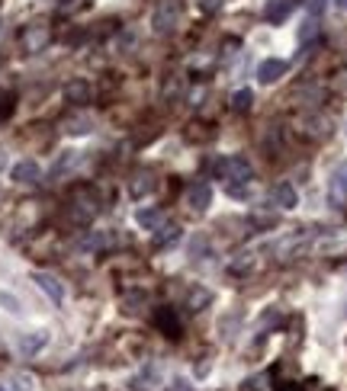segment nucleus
Here are the masks:
<instances>
[{
    "mask_svg": "<svg viewBox=\"0 0 347 391\" xmlns=\"http://www.w3.org/2000/svg\"><path fill=\"white\" fill-rule=\"evenodd\" d=\"M251 106H254V93H251V90H238L232 97V109H235V113H248Z\"/></svg>",
    "mask_w": 347,
    "mask_h": 391,
    "instance_id": "obj_20",
    "label": "nucleus"
},
{
    "mask_svg": "<svg viewBox=\"0 0 347 391\" xmlns=\"http://www.w3.org/2000/svg\"><path fill=\"white\" fill-rule=\"evenodd\" d=\"M13 106H16V97H13V93H0V122L13 116Z\"/></svg>",
    "mask_w": 347,
    "mask_h": 391,
    "instance_id": "obj_22",
    "label": "nucleus"
},
{
    "mask_svg": "<svg viewBox=\"0 0 347 391\" xmlns=\"http://www.w3.org/2000/svg\"><path fill=\"white\" fill-rule=\"evenodd\" d=\"M77 164H81V151H65V154H61V160L52 167V177L58 180V177H65L68 170H74Z\"/></svg>",
    "mask_w": 347,
    "mask_h": 391,
    "instance_id": "obj_16",
    "label": "nucleus"
},
{
    "mask_svg": "<svg viewBox=\"0 0 347 391\" xmlns=\"http://www.w3.org/2000/svg\"><path fill=\"white\" fill-rule=\"evenodd\" d=\"M338 7H341V10H347V0H338Z\"/></svg>",
    "mask_w": 347,
    "mask_h": 391,
    "instance_id": "obj_30",
    "label": "nucleus"
},
{
    "mask_svg": "<svg viewBox=\"0 0 347 391\" xmlns=\"http://www.w3.org/2000/svg\"><path fill=\"white\" fill-rule=\"evenodd\" d=\"M206 301H209V292H206V289H197V292L190 295V305H193V311H203L199 305H206Z\"/></svg>",
    "mask_w": 347,
    "mask_h": 391,
    "instance_id": "obj_24",
    "label": "nucleus"
},
{
    "mask_svg": "<svg viewBox=\"0 0 347 391\" xmlns=\"http://www.w3.org/2000/svg\"><path fill=\"white\" fill-rule=\"evenodd\" d=\"M0 301H4V305H7V308H10V311H20V305H16V301H13V299H10V295H0Z\"/></svg>",
    "mask_w": 347,
    "mask_h": 391,
    "instance_id": "obj_27",
    "label": "nucleus"
},
{
    "mask_svg": "<svg viewBox=\"0 0 347 391\" xmlns=\"http://www.w3.org/2000/svg\"><path fill=\"white\" fill-rule=\"evenodd\" d=\"M322 10H325V0H309V13L312 16H318Z\"/></svg>",
    "mask_w": 347,
    "mask_h": 391,
    "instance_id": "obj_26",
    "label": "nucleus"
},
{
    "mask_svg": "<svg viewBox=\"0 0 347 391\" xmlns=\"http://www.w3.org/2000/svg\"><path fill=\"white\" fill-rule=\"evenodd\" d=\"M87 7H91V0H65L61 13H77V10H87Z\"/></svg>",
    "mask_w": 347,
    "mask_h": 391,
    "instance_id": "obj_23",
    "label": "nucleus"
},
{
    "mask_svg": "<svg viewBox=\"0 0 347 391\" xmlns=\"http://www.w3.org/2000/svg\"><path fill=\"white\" fill-rule=\"evenodd\" d=\"M0 391H4V385H0Z\"/></svg>",
    "mask_w": 347,
    "mask_h": 391,
    "instance_id": "obj_32",
    "label": "nucleus"
},
{
    "mask_svg": "<svg viewBox=\"0 0 347 391\" xmlns=\"http://www.w3.org/2000/svg\"><path fill=\"white\" fill-rule=\"evenodd\" d=\"M332 199L347 203V164H338V170L332 173Z\"/></svg>",
    "mask_w": 347,
    "mask_h": 391,
    "instance_id": "obj_11",
    "label": "nucleus"
},
{
    "mask_svg": "<svg viewBox=\"0 0 347 391\" xmlns=\"http://www.w3.org/2000/svg\"><path fill=\"white\" fill-rule=\"evenodd\" d=\"M110 244H113V234L110 231H93L81 241V247L84 250H103V247H110Z\"/></svg>",
    "mask_w": 347,
    "mask_h": 391,
    "instance_id": "obj_19",
    "label": "nucleus"
},
{
    "mask_svg": "<svg viewBox=\"0 0 347 391\" xmlns=\"http://www.w3.org/2000/svg\"><path fill=\"white\" fill-rule=\"evenodd\" d=\"M177 16H181V4L177 0H161L155 16H151V26H155L158 36H164V32H171L177 26Z\"/></svg>",
    "mask_w": 347,
    "mask_h": 391,
    "instance_id": "obj_2",
    "label": "nucleus"
},
{
    "mask_svg": "<svg viewBox=\"0 0 347 391\" xmlns=\"http://www.w3.org/2000/svg\"><path fill=\"white\" fill-rule=\"evenodd\" d=\"M0 167H4V160H0Z\"/></svg>",
    "mask_w": 347,
    "mask_h": 391,
    "instance_id": "obj_31",
    "label": "nucleus"
},
{
    "mask_svg": "<svg viewBox=\"0 0 347 391\" xmlns=\"http://www.w3.org/2000/svg\"><path fill=\"white\" fill-rule=\"evenodd\" d=\"M65 132H71V135H87L91 132V119H68L65 122Z\"/></svg>",
    "mask_w": 347,
    "mask_h": 391,
    "instance_id": "obj_21",
    "label": "nucleus"
},
{
    "mask_svg": "<svg viewBox=\"0 0 347 391\" xmlns=\"http://www.w3.org/2000/svg\"><path fill=\"white\" fill-rule=\"evenodd\" d=\"M293 391H299V388H293Z\"/></svg>",
    "mask_w": 347,
    "mask_h": 391,
    "instance_id": "obj_33",
    "label": "nucleus"
},
{
    "mask_svg": "<svg viewBox=\"0 0 347 391\" xmlns=\"http://www.w3.org/2000/svg\"><path fill=\"white\" fill-rule=\"evenodd\" d=\"M46 343H48V334L46 331H32V334H23V337H20V350H23L26 356L39 353Z\"/></svg>",
    "mask_w": 347,
    "mask_h": 391,
    "instance_id": "obj_14",
    "label": "nucleus"
},
{
    "mask_svg": "<svg viewBox=\"0 0 347 391\" xmlns=\"http://www.w3.org/2000/svg\"><path fill=\"white\" fill-rule=\"evenodd\" d=\"M23 46H26V52H42L48 46V26H42V23L30 26L23 32Z\"/></svg>",
    "mask_w": 347,
    "mask_h": 391,
    "instance_id": "obj_7",
    "label": "nucleus"
},
{
    "mask_svg": "<svg viewBox=\"0 0 347 391\" xmlns=\"http://www.w3.org/2000/svg\"><path fill=\"white\" fill-rule=\"evenodd\" d=\"M187 203H190V209H193V212H206V209H209V203H212V189H209V183H197V186L190 189Z\"/></svg>",
    "mask_w": 347,
    "mask_h": 391,
    "instance_id": "obj_9",
    "label": "nucleus"
},
{
    "mask_svg": "<svg viewBox=\"0 0 347 391\" xmlns=\"http://www.w3.org/2000/svg\"><path fill=\"white\" fill-rule=\"evenodd\" d=\"M30 388H32V385H30V378L23 376V378H20V385H16V391H30Z\"/></svg>",
    "mask_w": 347,
    "mask_h": 391,
    "instance_id": "obj_28",
    "label": "nucleus"
},
{
    "mask_svg": "<svg viewBox=\"0 0 347 391\" xmlns=\"http://www.w3.org/2000/svg\"><path fill=\"white\" fill-rule=\"evenodd\" d=\"M136 221L151 231V228H161V225H164V212H161V209H138L136 212Z\"/></svg>",
    "mask_w": 347,
    "mask_h": 391,
    "instance_id": "obj_17",
    "label": "nucleus"
},
{
    "mask_svg": "<svg viewBox=\"0 0 347 391\" xmlns=\"http://www.w3.org/2000/svg\"><path fill=\"white\" fill-rule=\"evenodd\" d=\"M287 61L283 58H267V61H261V68H257V81L261 83H277L280 77L287 74Z\"/></svg>",
    "mask_w": 347,
    "mask_h": 391,
    "instance_id": "obj_5",
    "label": "nucleus"
},
{
    "mask_svg": "<svg viewBox=\"0 0 347 391\" xmlns=\"http://www.w3.org/2000/svg\"><path fill=\"white\" fill-rule=\"evenodd\" d=\"M312 36H315V23H312V20H309V23L302 26V32H299V39H302V42H306V39H312Z\"/></svg>",
    "mask_w": 347,
    "mask_h": 391,
    "instance_id": "obj_25",
    "label": "nucleus"
},
{
    "mask_svg": "<svg viewBox=\"0 0 347 391\" xmlns=\"http://www.w3.org/2000/svg\"><path fill=\"white\" fill-rule=\"evenodd\" d=\"M32 282H36V286L42 289V292H46L48 299L55 301V305H61V299H65V286H61L52 273H39L36 270V273H32Z\"/></svg>",
    "mask_w": 347,
    "mask_h": 391,
    "instance_id": "obj_4",
    "label": "nucleus"
},
{
    "mask_svg": "<svg viewBox=\"0 0 347 391\" xmlns=\"http://www.w3.org/2000/svg\"><path fill=\"white\" fill-rule=\"evenodd\" d=\"M289 10H293V4H289V0H270V4H267V10H264V20L277 26V23H283V20L289 16Z\"/></svg>",
    "mask_w": 347,
    "mask_h": 391,
    "instance_id": "obj_12",
    "label": "nucleus"
},
{
    "mask_svg": "<svg viewBox=\"0 0 347 391\" xmlns=\"http://www.w3.org/2000/svg\"><path fill=\"white\" fill-rule=\"evenodd\" d=\"M203 7L206 10H216V7H219V0H203Z\"/></svg>",
    "mask_w": 347,
    "mask_h": 391,
    "instance_id": "obj_29",
    "label": "nucleus"
},
{
    "mask_svg": "<svg viewBox=\"0 0 347 391\" xmlns=\"http://www.w3.org/2000/svg\"><path fill=\"white\" fill-rule=\"evenodd\" d=\"M151 189H155V177H151L148 170H138L136 177H132V183H129V193L136 196V199H142V196H148Z\"/></svg>",
    "mask_w": 347,
    "mask_h": 391,
    "instance_id": "obj_13",
    "label": "nucleus"
},
{
    "mask_svg": "<svg viewBox=\"0 0 347 391\" xmlns=\"http://www.w3.org/2000/svg\"><path fill=\"white\" fill-rule=\"evenodd\" d=\"M155 324H158L161 331H164V337H181V321H177V315H174L171 308H158V315H155Z\"/></svg>",
    "mask_w": 347,
    "mask_h": 391,
    "instance_id": "obj_10",
    "label": "nucleus"
},
{
    "mask_svg": "<svg viewBox=\"0 0 347 391\" xmlns=\"http://www.w3.org/2000/svg\"><path fill=\"white\" fill-rule=\"evenodd\" d=\"M270 205H277V209H296L299 205V196H296V189L289 186V183H277V186L270 189Z\"/></svg>",
    "mask_w": 347,
    "mask_h": 391,
    "instance_id": "obj_6",
    "label": "nucleus"
},
{
    "mask_svg": "<svg viewBox=\"0 0 347 391\" xmlns=\"http://www.w3.org/2000/svg\"><path fill=\"white\" fill-rule=\"evenodd\" d=\"M216 173H219L222 180H232V183H251V177H254V167H251L244 158L232 154V158H222L219 164H216Z\"/></svg>",
    "mask_w": 347,
    "mask_h": 391,
    "instance_id": "obj_1",
    "label": "nucleus"
},
{
    "mask_svg": "<svg viewBox=\"0 0 347 391\" xmlns=\"http://www.w3.org/2000/svg\"><path fill=\"white\" fill-rule=\"evenodd\" d=\"M10 177H13L16 183H26V186H30V183H39L42 170H39L36 160H20V164H16L13 170H10Z\"/></svg>",
    "mask_w": 347,
    "mask_h": 391,
    "instance_id": "obj_8",
    "label": "nucleus"
},
{
    "mask_svg": "<svg viewBox=\"0 0 347 391\" xmlns=\"http://www.w3.org/2000/svg\"><path fill=\"white\" fill-rule=\"evenodd\" d=\"M93 215H97V199H93L87 189H84V193H74V199H71V219L91 221Z\"/></svg>",
    "mask_w": 347,
    "mask_h": 391,
    "instance_id": "obj_3",
    "label": "nucleus"
},
{
    "mask_svg": "<svg viewBox=\"0 0 347 391\" xmlns=\"http://www.w3.org/2000/svg\"><path fill=\"white\" fill-rule=\"evenodd\" d=\"M177 241H181V225H161L158 234H155V244L158 247H171Z\"/></svg>",
    "mask_w": 347,
    "mask_h": 391,
    "instance_id": "obj_18",
    "label": "nucleus"
},
{
    "mask_svg": "<svg viewBox=\"0 0 347 391\" xmlns=\"http://www.w3.org/2000/svg\"><path fill=\"white\" fill-rule=\"evenodd\" d=\"M65 100H68V103H87V100H91V87H87V83L84 81H71L68 87H65Z\"/></svg>",
    "mask_w": 347,
    "mask_h": 391,
    "instance_id": "obj_15",
    "label": "nucleus"
}]
</instances>
